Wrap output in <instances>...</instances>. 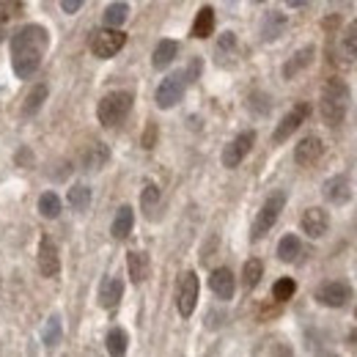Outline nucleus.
<instances>
[{
  "label": "nucleus",
  "instance_id": "obj_1",
  "mask_svg": "<svg viewBox=\"0 0 357 357\" xmlns=\"http://www.w3.org/2000/svg\"><path fill=\"white\" fill-rule=\"evenodd\" d=\"M47 45H50V36H47V28L42 25H25L22 31H17L11 36V66H14V75L28 80L42 58L47 52Z\"/></svg>",
  "mask_w": 357,
  "mask_h": 357
},
{
  "label": "nucleus",
  "instance_id": "obj_2",
  "mask_svg": "<svg viewBox=\"0 0 357 357\" xmlns=\"http://www.w3.org/2000/svg\"><path fill=\"white\" fill-rule=\"evenodd\" d=\"M349 110V86L341 77H330L321 86V119L330 127H338Z\"/></svg>",
  "mask_w": 357,
  "mask_h": 357
},
{
  "label": "nucleus",
  "instance_id": "obj_3",
  "mask_svg": "<svg viewBox=\"0 0 357 357\" xmlns=\"http://www.w3.org/2000/svg\"><path fill=\"white\" fill-rule=\"evenodd\" d=\"M132 110V93L130 91H110L96 105V119L102 127H116L124 121V116Z\"/></svg>",
  "mask_w": 357,
  "mask_h": 357
},
{
  "label": "nucleus",
  "instance_id": "obj_4",
  "mask_svg": "<svg viewBox=\"0 0 357 357\" xmlns=\"http://www.w3.org/2000/svg\"><path fill=\"white\" fill-rule=\"evenodd\" d=\"M283 206H286V192H280V190L272 192L267 201H264V206L259 209V215H256V223H253V228H250V239H261V236H267L269 228L278 223Z\"/></svg>",
  "mask_w": 357,
  "mask_h": 357
},
{
  "label": "nucleus",
  "instance_id": "obj_5",
  "mask_svg": "<svg viewBox=\"0 0 357 357\" xmlns=\"http://www.w3.org/2000/svg\"><path fill=\"white\" fill-rule=\"evenodd\" d=\"M124 45H127V33L121 28H107L105 25L102 31H96L91 36V52L96 58H113Z\"/></svg>",
  "mask_w": 357,
  "mask_h": 357
},
{
  "label": "nucleus",
  "instance_id": "obj_6",
  "mask_svg": "<svg viewBox=\"0 0 357 357\" xmlns=\"http://www.w3.org/2000/svg\"><path fill=\"white\" fill-rule=\"evenodd\" d=\"M198 289H201V283H198V275H195L192 269H190V272H184V275L178 278L176 308L184 319L195 313V305H198Z\"/></svg>",
  "mask_w": 357,
  "mask_h": 357
},
{
  "label": "nucleus",
  "instance_id": "obj_7",
  "mask_svg": "<svg viewBox=\"0 0 357 357\" xmlns=\"http://www.w3.org/2000/svg\"><path fill=\"white\" fill-rule=\"evenodd\" d=\"M184 89H187V72H174L171 77H165L157 89V107L162 110L176 107L184 96Z\"/></svg>",
  "mask_w": 357,
  "mask_h": 357
},
{
  "label": "nucleus",
  "instance_id": "obj_8",
  "mask_svg": "<svg viewBox=\"0 0 357 357\" xmlns=\"http://www.w3.org/2000/svg\"><path fill=\"white\" fill-rule=\"evenodd\" d=\"M316 300L321 305H327V308H344L352 300V289L344 280H327V283H321L316 289Z\"/></svg>",
  "mask_w": 357,
  "mask_h": 357
},
{
  "label": "nucleus",
  "instance_id": "obj_9",
  "mask_svg": "<svg viewBox=\"0 0 357 357\" xmlns=\"http://www.w3.org/2000/svg\"><path fill=\"white\" fill-rule=\"evenodd\" d=\"M308 113H311L308 102H300L297 107H291V110L283 116V121L275 127V132H272V143H283V140H289L291 135H294L300 127H303V124H305Z\"/></svg>",
  "mask_w": 357,
  "mask_h": 357
},
{
  "label": "nucleus",
  "instance_id": "obj_10",
  "mask_svg": "<svg viewBox=\"0 0 357 357\" xmlns=\"http://www.w3.org/2000/svg\"><path fill=\"white\" fill-rule=\"evenodd\" d=\"M253 143H256V132H239L228 146H225L223 151V165L225 168H239V162L250 154V149H253Z\"/></svg>",
  "mask_w": 357,
  "mask_h": 357
},
{
  "label": "nucleus",
  "instance_id": "obj_11",
  "mask_svg": "<svg viewBox=\"0 0 357 357\" xmlns=\"http://www.w3.org/2000/svg\"><path fill=\"white\" fill-rule=\"evenodd\" d=\"M321 154H324L321 137H319V135H305V137L297 143V149H294V162H297L300 168H311V165H316V162L321 160Z\"/></svg>",
  "mask_w": 357,
  "mask_h": 357
},
{
  "label": "nucleus",
  "instance_id": "obj_12",
  "mask_svg": "<svg viewBox=\"0 0 357 357\" xmlns=\"http://www.w3.org/2000/svg\"><path fill=\"white\" fill-rule=\"evenodd\" d=\"M300 225H303V231H305L311 239H319V236H324L327 228H330V215H327L324 209H319V206H311V209H305Z\"/></svg>",
  "mask_w": 357,
  "mask_h": 357
},
{
  "label": "nucleus",
  "instance_id": "obj_13",
  "mask_svg": "<svg viewBox=\"0 0 357 357\" xmlns=\"http://www.w3.org/2000/svg\"><path fill=\"white\" fill-rule=\"evenodd\" d=\"M39 269L45 278H55L61 272V259H58V248L52 245L50 236H42V245H39Z\"/></svg>",
  "mask_w": 357,
  "mask_h": 357
},
{
  "label": "nucleus",
  "instance_id": "obj_14",
  "mask_svg": "<svg viewBox=\"0 0 357 357\" xmlns=\"http://www.w3.org/2000/svg\"><path fill=\"white\" fill-rule=\"evenodd\" d=\"M209 289L218 294V300H231V297H234V289H236L234 272L228 267L215 269V272L209 275Z\"/></svg>",
  "mask_w": 357,
  "mask_h": 357
},
{
  "label": "nucleus",
  "instance_id": "obj_15",
  "mask_svg": "<svg viewBox=\"0 0 357 357\" xmlns=\"http://www.w3.org/2000/svg\"><path fill=\"white\" fill-rule=\"evenodd\" d=\"M124 297V283L119 278H105L102 286H99V305L105 311H113Z\"/></svg>",
  "mask_w": 357,
  "mask_h": 357
},
{
  "label": "nucleus",
  "instance_id": "obj_16",
  "mask_svg": "<svg viewBox=\"0 0 357 357\" xmlns=\"http://www.w3.org/2000/svg\"><path fill=\"white\" fill-rule=\"evenodd\" d=\"M321 192H324V198L330 201V204H347L349 201V195H352V187H349V178L347 176H333L324 181V187H321Z\"/></svg>",
  "mask_w": 357,
  "mask_h": 357
},
{
  "label": "nucleus",
  "instance_id": "obj_17",
  "mask_svg": "<svg viewBox=\"0 0 357 357\" xmlns=\"http://www.w3.org/2000/svg\"><path fill=\"white\" fill-rule=\"evenodd\" d=\"M313 55H316V47L313 45H305L303 50H297V52L286 61V66H283V77H286V80L297 77L303 69H308V66L313 63Z\"/></svg>",
  "mask_w": 357,
  "mask_h": 357
},
{
  "label": "nucleus",
  "instance_id": "obj_18",
  "mask_svg": "<svg viewBox=\"0 0 357 357\" xmlns=\"http://www.w3.org/2000/svg\"><path fill=\"white\" fill-rule=\"evenodd\" d=\"M212 33H215V8L204 6L192 22V39H209Z\"/></svg>",
  "mask_w": 357,
  "mask_h": 357
},
{
  "label": "nucleus",
  "instance_id": "obj_19",
  "mask_svg": "<svg viewBox=\"0 0 357 357\" xmlns=\"http://www.w3.org/2000/svg\"><path fill=\"white\" fill-rule=\"evenodd\" d=\"M127 269H130V280L140 286V283L149 278V269H151V264H149V256H146V253H140V250L127 253Z\"/></svg>",
  "mask_w": 357,
  "mask_h": 357
},
{
  "label": "nucleus",
  "instance_id": "obj_20",
  "mask_svg": "<svg viewBox=\"0 0 357 357\" xmlns=\"http://www.w3.org/2000/svg\"><path fill=\"white\" fill-rule=\"evenodd\" d=\"M300 253H303V242H300V236L286 234V236L278 242V259H280V261L291 264V261H297V259H300Z\"/></svg>",
  "mask_w": 357,
  "mask_h": 357
},
{
  "label": "nucleus",
  "instance_id": "obj_21",
  "mask_svg": "<svg viewBox=\"0 0 357 357\" xmlns=\"http://www.w3.org/2000/svg\"><path fill=\"white\" fill-rule=\"evenodd\" d=\"M132 225H135V212L130 206H121V209L116 212L113 225H110V234H113L116 239H127V236L132 234Z\"/></svg>",
  "mask_w": 357,
  "mask_h": 357
},
{
  "label": "nucleus",
  "instance_id": "obj_22",
  "mask_svg": "<svg viewBox=\"0 0 357 357\" xmlns=\"http://www.w3.org/2000/svg\"><path fill=\"white\" fill-rule=\"evenodd\" d=\"M178 52V45L176 42H171V39H162L157 50H154V55H151V63H154V69H165V66H171L174 63V58H176Z\"/></svg>",
  "mask_w": 357,
  "mask_h": 357
},
{
  "label": "nucleus",
  "instance_id": "obj_23",
  "mask_svg": "<svg viewBox=\"0 0 357 357\" xmlns=\"http://www.w3.org/2000/svg\"><path fill=\"white\" fill-rule=\"evenodd\" d=\"M47 99V86L45 83H39V86H33V91L28 93V99H25V105H22V116L25 119H31V116H36L39 110H42V105H45Z\"/></svg>",
  "mask_w": 357,
  "mask_h": 357
},
{
  "label": "nucleus",
  "instance_id": "obj_24",
  "mask_svg": "<svg viewBox=\"0 0 357 357\" xmlns=\"http://www.w3.org/2000/svg\"><path fill=\"white\" fill-rule=\"evenodd\" d=\"M127 17H130V6L127 3H110L107 8H105V25L107 28H121L124 22H127Z\"/></svg>",
  "mask_w": 357,
  "mask_h": 357
},
{
  "label": "nucleus",
  "instance_id": "obj_25",
  "mask_svg": "<svg viewBox=\"0 0 357 357\" xmlns=\"http://www.w3.org/2000/svg\"><path fill=\"white\" fill-rule=\"evenodd\" d=\"M341 55L352 63L357 61V20H352L349 25H347V31H344V36H341Z\"/></svg>",
  "mask_w": 357,
  "mask_h": 357
},
{
  "label": "nucleus",
  "instance_id": "obj_26",
  "mask_svg": "<svg viewBox=\"0 0 357 357\" xmlns=\"http://www.w3.org/2000/svg\"><path fill=\"white\" fill-rule=\"evenodd\" d=\"M283 28H286V17H283L280 11H269L264 25H261V36H264L267 42H272V39H278V36L283 33Z\"/></svg>",
  "mask_w": 357,
  "mask_h": 357
},
{
  "label": "nucleus",
  "instance_id": "obj_27",
  "mask_svg": "<svg viewBox=\"0 0 357 357\" xmlns=\"http://www.w3.org/2000/svg\"><path fill=\"white\" fill-rule=\"evenodd\" d=\"M105 344H107V352H110V355H124V352H127V347H130V335H127V330L113 327V330L107 333Z\"/></svg>",
  "mask_w": 357,
  "mask_h": 357
},
{
  "label": "nucleus",
  "instance_id": "obj_28",
  "mask_svg": "<svg viewBox=\"0 0 357 357\" xmlns=\"http://www.w3.org/2000/svg\"><path fill=\"white\" fill-rule=\"evenodd\" d=\"M261 275H264V264H261V259H248V261H245L242 280H245V286H248V289L259 286V283H261Z\"/></svg>",
  "mask_w": 357,
  "mask_h": 357
},
{
  "label": "nucleus",
  "instance_id": "obj_29",
  "mask_svg": "<svg viewBox=\"0 0 357 357\" xmlns=\"http://www.w3.org/2000/svg\"><path fill=\"white\" fill-rule=\"evenodd\" d=\"M69 204H72V209L86 212L91 206V190L86 184H75V187L69 190Z\"/></svg>",
  "mask_w": 357,
  "mask_h": 357
},
{
  "label": "nucleus",
  "instance_id": "obj_30",
  "mask_svg": "<svg viewBox=\"0 0 357 357\" xmlns=\"http://www.w3.org/2000/svg\"><path fill=\"white\" fill-rule=\"evenodd\" d=\"M107 157H110V151H107L102 143H96V146H91V151L83 157V165H86L89 171H99V168L107 162Z\"/></svg>",
  "mask_w": 357,
  "mask_h": 357
},
{
  "label": "nucleus",
  "instance_id": "obj_31",
  "mask_svg": "<svg viewBox=\"0 0 357 357\" xmlns=\"http://www.w3.org/2000/svg\"><path fill=\"white\" fill-rule=\"evenodd\" d=\"M39 212H42V218H47V220H55L61 215V198L55 192H45L39 198Z\"/></svg>",
  "mask_w": 357,
  "mask_h": 357
},
{
  "label": "nucleus",
  "instance_id": "obj_32",
  "mask_svg": "<svg viewBox=\"0 0 357 357\" xmlns=\"http://www.w3.org/2000/svg\"><path fill=\"white\" fill-rule=\"evenodd\" d=\"M294 291H297V283H294L291 278H280V280L272 286V297H275L278 303L291 300V297H294Z\"/></svg>",
  "mask_w": 357,
  "mask_h": 357
},
{
  "label": "nucleus",
  "instance_id": "obj_33",
  "mask_svg": "<svg viewBox=\"0 0 357 357\" xmlns=\"http://www.w3.org/2000/svg\"><path fill=\"white\" fill-rule=\"evenodd\" d=\"M42 341H45V347H55V344L61 341V316H50V319H47Z\"/></svg>",
  "mask_w": 357,
  "mask_h": 357
},
{
  "label": "nucleus",
  "instance_id": "obj_34",
  "mask_svg": "<svg viewBox=\"0 0 357 357\" xmlns=\"http://www.w3.org/2000/svg\"><path fill=\"white\" fill-rule=\"evenodd\" d=\"M22 14V3L20 0H0V25L20 17Z\"/></svg>",
  "mask_w": 357,
  "mask_h": 357
},
{
  "label": "nucleus",
  "instance_id": "obj_35",
  "mask_svg": "<svg viewBox=\"0 0 357 357\" xmlns=\"http://www.w3.org/2000/svg\"><path fill=\"white\" fill-rule=\"evenodd\" d=\"M157 201H160V190H157V184H146V187H143V195H140L143 209L151 212V209L157 206Z\"/></svg>",
  "mask_w": 357,
  "mask_h": 357
},
{
  "label": "nucleus",
  "instance_id": "obj_36",
  "mask_svg": "<svg viewBox=\"0 0 357 357\" xmlns=\"http://www.w3.org/2000/svg\"><path fill=\"white\" fill-rule=\"evenodd\" d=\"M154 140H157V124H149L143 135V149H154Z\"/></svg>",
  "mask_w": 357,
  "mask_h": 357
},
{
  "label": "nucleus",
  "instance_id": "obj_37",
  "mask_svg": "<svg viewBox=\"0 0 357 357\" xmlns=\"http://www.w3.org/2000/svg\"><path fill=\"white\" fill-rule=\"evenodd\" d=\"M83 6H86V0H61V8H63L66 14H77Z\"/></svg>",
  "mask_w": 357,
  "mask_h": 357
},
{
  "label": "nucleus",
  "instance_id": "obj_38",
  "mask_svg": "<svg viewBox=\"0 0 357 357\" xmlns=\"http://www.w3.org/2000/svg\"><path fill=\"white\" fill-rule=\"evenodd\" d=\"M234 45H236L234 33H223V39H220V50H234Z\"/></svg>",
  "mask_w": 357,
  "mask_h": 357
},
{
  "label": "nucleus",
  "instance_id": "obj_39",
  "mask_svg": "<svg viewBox=\"0 0 357 357\" xmlns=\"http://www.w3.org/2000/svg\"><path fill=\"white\" fill-rule=\"evenodd\" d=\"M286 3H289V6H305L308 0H286Z\"/></svg>",
  "mask_w": 357,
  "mask_h": 357
},
{
  "label": "nucleus",
  "instance_id": "obj_40",
  "mask_svg": "<svg viewBox=\"0 0 357 357\" xmlns=\"http://www.w3.org/2000/svg\"><path fill=\"white\" fill-rule=\"evenodd\" d=\"M256 3H264V0H256Z\"/></svg>",
  "mask_w": 357,
  "mask_h": 357
}]
</instances>
